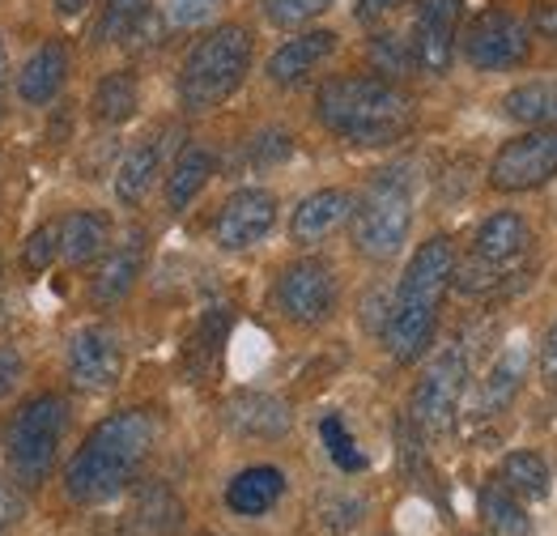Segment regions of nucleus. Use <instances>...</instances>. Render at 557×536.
Masks as SVG:
<instances>
[{
  "mask_svg": "<svg viewBox=\"0 0 557 536\" xmlns=\"http://www.w3.org/2000/svg\"><path fill=\"white\" fill-rule=\"evenodd\" d=\"M158 443V422L149 409H120L102 417L77 447V455L64 468V494L77 507H98L128 490L145 473Z\"/></svg>",
  "mask_w": 557,
  "mask_h": 536,
  "instance_id": "f257e3e1",
  "label": "nucleus"
},
{
  "mask_svg": "<svg viewBox=\"0 0 557 536\" xmlns=\"http://www.w3.org/2000/svg\"><path fill=\"white\" fill-rule=\"evenodd\" d=\"M451 277H456V247L447 234H434L425 239L413 260L405 268L396 294H392V312L383 324V345L392 362L409 366L418 362L430 341H434V328H438V307L451 290Z\"/></svg>",
  "mask_w": 557,
  "mask_h": 536,
  "instance_id": "f03ea898",
  "label": "nucleus"
},
{
  "mask_svg": "<svg viewBox=\"0 0 557 536\" xmlns=\"http://www.w3.org/2000/svg\"><path fill=\"white\" fill-rule=\"evenodd\" d=\"M315 115L354 145H392L413 124V98L387 77H332L315 94Z\"/></svg>",
  "mask_w": 557,
  "mask_h": 536,
  "instance_id": "7ed1b4c3",
  "label": "nucleus"
},
{
  "mask_svg": "<svg viewBox=\"0 0 557 536\" xmlns=\"http://www.w3.org/2000/svg\"><path fill=\"white\" fill-rule=\"evenodd\" d=\"M251 73V35L247 26H218L196 39L180 69V102L184 111H213L231 98Z\"/></svg>",
  "mask_w": 557,
  "mask_h": 536,
  "instance_id": "20e7f679",
  "label": "nucleus"
},
{
  "mask_svg": "<svg viewBox=\"0 0 557 536\" xmlns=\"http://www.w3.org/2000/svg\"><path fill=\"white\" fill-rule=\"evenodd\" d=\"M354 252L367 256V260H392L400 256V247L409 243V230H413V183L405 167H392V171H379L367 183L362 200H354Z\"/></svg>",
  "mask_w": 557,
  "mask_h": 536,
  "instance_id": "39448f33",
  "label": "nucleus"
},
{
  "mask_svg": "<svg viewBox=\"0 0 557 536\" xmlns=\"http://www.w3.org/2000/svg\"><path fill=\"white\" fill-rule=\"evenodd\" d=\"M64 430H69V401L55 392H39L35 401L17 409V417L9 426V464L26 490L44 486L51 477Z\"/></svg>",
  "mask_w": 557,
  "mask_h": 536,
  "instance_id": "423d86ee",
  "label": "nucleus"
},
{
  "mask_svg": "<svg viewBox=\"0 0 557 536\" xmlns=\"http://www.w3.org/2000/svg\"><path fill=\"white\" fill-rule=\"evenodd\" d=\"M468 354L460 345H447L443 354L434 357L421 379L413 383V397H409V422L418 426L421 435H447L460 417V401L468 392Z\"/></svg>",
  "mask_w": 557,
  "mask_h": 536,
  "instance_id": "0eeeda50",
  "label": "nucleus"
},
{
  "mask_svg": "<svg viewBox=\"0 0 557 536\" xmlns=\"http://www.w3.org/2000/svg\"><path fill=\"white\" fill-rule=\"evenodd\" d=\"M528 56H532V26L507 4H490L468 22L465 60L472 69L503 73V69H519Z\"/></svg>",
  "mask_w": 557,
  "mask_h": 536,
  "instance_id": "6e6552de",
  "label": "nucleus"
},
{
  "mask_svg": "<svg viewBox=\"0 0 557 536\" xmlns=\"http://www.w3.org/2000/svg\"><path fill=\"white\" fill-rule=\"evenodd\" d=\"M277 312L289 319V324H302V328H315L324 324L332 307H336V277H332V265L327 260H315V256H302L294 265L281 268L277 277Z\"/></svg>",
  "mask_w": 557,
  "mask_h": 536,
  "instance_id": "1a4fd4ad",
  "label": "nucleus"
},
{
  "mask_svg": "<svg viewBox=\"0 0 557 536\" xmlns=\"http://www.w3.org/2000/svg\"><path fill=\"white\" fill-rule=\"evenodd\" d=\"M557 175V129H532V133L507 141L490 162V187L494 192H532Z\"/></svg>",
  "mask_w": 557,
  "mask_h": 536,
  "instance_id": "9d476101",
  "label": "nucleus"
},
{
  "mask_svg": "<svg viewBox=\"0 0 557 536\" xmlns=\"http://www.w3.org/2000/svg\"><path fill=\"white\" fill-rule=\"evenodd\" d=\"M69 379L82 392H107L124 375V341L111 324H86L69 337Z\"/></svg>",
  "mask_w": 557,
  "mask_h": 536,
  "instance_id": "9b49d317",
  "label": "nucleus"
},
{
  "mask_svg": "<svg viewBox=\"0 0 557 536\" xmlns=\"http://www.w3.org/2000/svg\"><path fill=\"white\" fill-rule=\"evenodd\" d=\"M273 226H277V196L269 187H238L213 222V239L222 252H247L260 239H269Z\"/></svg>",
  "mask_w": 557,
  "mask_h": 536,
  "instance_id": "f8f14e48",
  "label": "nucleus"
},
{
  "mask_svg": "<svg viewBox=\"0 0 557 536\" xmlns=\"http://www.w3.org/2000/svg\"><path fill=\"white\" fill-rule=\"evenodd\" d=\"M456 31H460V0H418L413 17V60L421 73L443 77L456 56Z\"/></svg>",
  "mask_w": 557,
  "mask_h": 536,
  "instance_id": "ddd939ff",
  "label": "nucleus"
},
{
  "mask_svg": "<svg viewBox=\"0 0 557 536\" xmlns=\"http://www.w3.org/2000/svg\"><path fill=\"white\" fill-rule=\"evenodd\" d=\"M222 422H226V430L243 435V439H281V435H289L294 413L273 392L243 388V392H234L231 401L222 404Z\"/></svg>",
  "mask_w": 557,
  "mask_h": 536,
  "instance_id": "4468645a",
  "label": "nucleus"
},
{
  "mask_svg": "<svg viewBox=\"0 0 557 536\" xmlns=\"http://www.w3.org/2000/svg\"><path fill=\"white\" fill-rule=\"evenodd\" d=\"M140 268H145V230H128L124 243L107 247V256H102V265L90 281V299L98 307L124 303L140 281Z\"/></svg>",
  "mask_w": 557,
  "mask_h": 536,
  "instance_id": "2eb2a0df",
  "label": "nucleus"
},
{
  "mask_svg": "<svg viewBox=\"0 0 557 536\" xmlns=\"http://www.w3.org/2000/svg\"><path fill=\"white\" fill-rule=\"evenodd\" d=\"M64 82H69V47L60 39H47L17 69V98L26 107H51L60 98Z\"/></svg>",
  "mask_w": 557,
  "mask_h": 536,
  "instance_id": "dca6fc26",
  "label": "nucleus"
},
{
  "mask_svg": "<svg viewBox=\"0 0 557 536\" xmlns=\"http://www.w3.org/2000/svg\"><path fill=\"white\" fill-rule=\"evenodd\" d=\"M349 214H354V196L345 187L311 192L307 200H298V209L289 218V239L298 247H315V243H324L336 226L349 222Z\"/></svg>",
  "mask_w": 557,
  "mask_h": 536,
  "instance_id": "f3484780",
  "label": "nucleus"
},
{
  "mask_svg": "<svg viewBox=\"0 0 557 536\" xmlns=\"http://www.w3.org/2000/svg\"><path fill=\"white\" fill-rule=\"evenodd\" d=\"M332 51H336V31H302L269 56V82L273 86H298L324 64Z\"/></svg>",
  "mask_w": 557,
  "mask_h": 536,
  "instance_id": "a211bd4d",
  "label": "nucleus"
},
{
  "mask_svg": "<svg viewBox=\"0 0 557 536\" xmlns=\"http://www.w3.org/2000/svg\"><path fill=\"white\" fill-rule=\"evenodd\" d=\"M528 247H532V226L519 214H507V209L485 218L472 234V256L498 268H515L528 256Z\"/></svg>",
  "mask_w": 557,
  "mask_h": 536,
  "instance_id": "6ab92c4d",
  "label": "nucleus"
},
{
  "mask_svg": "<svg viewBox=\"0 0 557 536\" xmlns=\"http://www.w3.org/2000/svg\"><path fill=\"white\" fill-rule=\"evenodd\" d=\"M111 247V218L98 209H73L60 218V260L69 268H86Z\"/></svg>",
  "mask_w": 557,
  "mask_h": 536,
  "instance_id": "aec40b11",
  "label": "nucleus"
},
{
  "mask_svg": "<svg viewBox=\"0 0 557 536\" xmlns=\"http://www.w3.org/2000/svg\"><path fill=\"white\" fill-rule=\"evenodd\" d=\"M281 494H285V473L273 464H251L226 486V507L243 520H256V515L277 507Z\"/></svg>",
  "mask_w": 557,
  "mask_h": 536,
  "instance_id": "412c9836",
  "label": "nucleus"
},
{
  "mask_svg": "<svg viewBox=\"0 0 557 536\" xmlns=\"http://www.w3.org/2000/svg\"><path fill=\"white\" fill-rule=\"evenodd\" d=\"M162 171V136H140L137 145L120 158V167H115V200L120 205H140L145 200V192L153 187V179Z\"/></svg>",
  "mask_w": 557,
  "mask_h": 536,
  "instance_id": "4be33fe9",
  "label": "nucleus"
},
{
  "mask_svg": "<svg viewBox=\"0 0 557 536\" xmlns=\"http://www.w3.org/2000/svg\"><path fill=\"white\" fill-rule=\"evenodd\" d=\"M128 524L140 536H175L184 528V502L175 498L171 486H140L128 511Z\"/></svg>",
  "mask_w": 557,
  "mask_h": 536,
  "instance_id": "5701e85b",
  "label": "nucleus"
},
{
  "mask_svg": "<svg viewBox=\"0 0 557 536\" xmlns=\"http://www.w3.org/2000/svg\"><path fill=\"white\" fill-rule=\"evenodd\" d=\"M140 102V82L133 69H115V73H107L90 94V115L98 124H107V129H120V124H128L133 120V111H137Z\"/></svg>",
  "mask_w": 557,
  "mask_h": 536,
  "instance_id": "b1692460",
  "label": "nucleus"
},
{
  "mask_svg": "<svg viewBox=\"0 0 557 536\" xmlns=\"http://www.w3.org/2000/svg\"><path fill=\"white\" fill-rule=\"evenodd\" d=\"M213 149H205V145H187L180 149V158H175V167H171V175H166V209L171 214H184L187 205L205 192V183L213 179Z\"/></svg>",
  "mask_w": 557,
  "mask_h": 536,
  "instance_id": "393cba45",
  "label": "nucleus"
},
{
  "mask_svg": "<svg viewBox=\"0 0 557 536\" xmlns=\"http://www.w3.org/2000/svg\"><path fill=\"white\" fill-rule=\"evenodd\" d=\"M226 337H231V307H209V312L200 315L196 332L187 337V350H184L187 375H191L196 383H200V379H205V375L218 366Z\"/></svg>",
  "mask_w": 557,
  "mask_h": 536,
  "instance_id": "a878e982",
  "label": "nucleus"
},
{
  "mask_svg": "<svg viewBox=\"0 0 557 536\" xmlns=\"http://www.w3.org/2000/svg\"><path fill=\"white\" fill-rule=\"evenodd\" d=\"M476 502H481V520H485L490 536H528L532 533V520H528V511H523V498H519L515 490H507L503 482H485Z\"/></svg>",
  "mask_w": 557,
  "mask_h": 536,
  "instance_id": "bb28decb",
  "label": "nucleus"
},
{
  "mask_svg": "<svg viewBox=\"0 0 557 536\" xmlns=\"http://www.w3.org/2000/svg\"><path fill=\"white\" fill-rule=\"evenodd\" d=\"M503 115L528 129H557V82H528L503 98Z\"/></svg>",
  "mask_w": 557,
  "mask_h": 536,
  "instance_id": "cd10ccee",
  "label": "nucleus"
},
{
  "mask_svg": "<svg viewBox=\"0 0 557 536\" xmlns=\"http://www.w3.org/2000/svg\"><path fill=\"white\" fill-rule=\"evenodd\" d=\"M498 482L519 494V498H528V502H541V498H549L554 477H549V464L536 451H511L503 460V468H498Z\"/></svg>",
  "mask_w": 557,
  "mask_h": 536,
  "instance_id": "c85d7f7f",
  "label": "nucleus"
},
{
  "mask_svg": "<svg viewBox=\"0 0 557 536\" xmlns=\"http://www.w3.org/2000/svg\"><path fill=\"white\" fill-rule=\"evenodd\" d=\"M519 379H523V354L511 350V354H503L494 362V370L481 383V417H494L498 409H507L515 388H519Z\"/></svg>",
  "mask_w": 557,
  "mask_h": 536,
  "instance_id": "c756f323",
  "label": "nucleus"
},
{
  "mask_svg": "<svg viewBox=\"0 0 557 536\" xmlns=\"http://www.w3.org/2000/svg\"><path fill=\"white\" fill-rule=\"evenodd\" d=\"M315 515H320V528L327 536H345L367 520V502L358 494H324L315 502Z\"/></svg>",
  "mask_w": 557,
  "mask_h": 536,
  "instance_id": "7c9ffc66",
  "label": "nucleus"
},
{
  "mask_svg": "<svg viewBox=\"0 0 557 536\" xmlns=\"http://www.w3.org/2000/svg\"><path fill=\"white\" fill-rule=\"evenodd\" d=\"M320 439H324L327 455H332V464L341 473H362L367 468V455L358 451V443H354V435H349V426H345L341 413H327L324 422H320Z\"/></svg>",
  "mask_w": 557,
  "mask_h": 536,
  "instance_id": "2f4dec72",
  "label": "nucleus"
},
{
  "mask_svg": "<svg viewBox=\"0 0 557 536\" xmlns=\"http://www.w3.org/2000/svg\"><path fill=\"white\" fill-rule=\"evenodd\" d=\"M371 64H374V73H383L387 82H392V77H405L409 69H418V60H413V44H409V39H400V35H374L371 39Z\"/></svg>",
  "mask_w": 557,
  "mask_h": 536,
  "instance_id": "473e14b6",
  "label": "nucleus"
},
{
  "mask_svg": "<svg viewBox=\"0 0 557 536\" xmlns=\"http://www.w3.org/2000/svg\"><path fill=\"white\" fill-rule=\"evenodd\" d=\"M149 0H102V22H98V44L124 39L137 31V22L145 17Z\"/></svg>",
  "mask_w": 557,
  "mask_h": 536,
  "instance_id": "72a5a7b5",
  "label": "nucleus"
},
{
  "mask_svg": "<svg viewBox=\"0 0 557 536\" xmlns=\"http://www.w3.org/2000/svg\"><path fill=\"white\" fill-rule=\"evenodd\" d=\"M336 0H260V9H264V17L281 26V31H289V26H307L311 17H320L327 13Z\"/></svg>",
  "mask_w": 557,
  "mask_h": 536,
  "instance_id": "f704fd0d",
  "label": "nucleus"
},
{
  "mask_svg": "<svg viewBox=\"0 0 557 536\" xmlns=\"http://www.w3.org/2000/svg\"><path fill=\"white\" fill-rule=\"evenodd\" d=\"M55 260H60V222H44L22 243V268L26 272H47Z\"/></svg>",
  "mask_w": 557,
  "mask_h": 536,
  "instance_id": "c9c22d12",
  "label": "nucleus"
},
{
  "mask_svg": "<svg viewBox=\"0 0 557 536\" xmlns=\"http://www.w3.org/2000/svg\"><path fill=\"white\" fill-rule=\"evenodd\" d=\"M289 154H294V136L281 129H269L251 141V167H277Z\"/></svg>",
  "mask_w": 557,
  "mask_h": 536,
  "instance_id": "e433bc0d",
  "label": "nucleus"
},
{
  "mask_svg": "<svg viewBox=\"0 0 557 536\" xmlns=\"http://www.w3.org/2000/svg\"><path fill=\"white\" fill-rule=\"evenodd\" d=\"M218 4H222V0H166L162 9H166V22H171V26L187 31V26L209 22V17L218 13Z\"/></svg>",
  "mask_w": 557,
  "mask_h": 536,
  "instance_id": "4c0bfd02",
  "label": "nucleus"
},
{
  "mask_svg": "<svg viewBox=\"0 0 557 536\" xmlns=\"http://www.w3.org/2000/svg\"><path fill=\"white\" fill-rule=\"evenodd\" d=\"M22 515H26V498L17 486H9V482H0V536L9 533L13 524H22Z\"/></svg>",
  "mask_w": 557,
  "mask_h": 536,
  "instance_id": "58836bf2",
  "label": "nucleus"
},
{
  "mask_svg": "<svg viewBox=\"0 0 557 536\" xmlns=\"http://www.w3.org/2000/svg\"><path fill=\"white\" fill-rule=\"evenodd\" d=\"M22 370H26V362L22 354L13 350V345H0V401L17 388V379H22Z\"/></svg>",
  "mask_w": 557,
  "mask_h": 536,
  "instance_id": "ea45409f",
  "label": "nucleus"
},
{
  "mask_svg": "<svg viewBox=\"0 0 557 536\" xmlns=\"http://www.w3.org/2000/svg\"><path fill=\"white\" fill-rule=\"evenodd\" d=\"M400 4H409V0H358V4H354V17H358L362 26H374V22H383L387 13H396Z\"/></svg>",
  "mask_w": 557,
  "mask_h": 536,
  "instance_id": "a19ab883",
  "label": "nucleus"
},
{
  "mask_svg": "<svg viewBox=\"0 0 557 536\" xmlns=\"http://www.w3.org/2000/svg\"><path fill=\"white\" fill-rule=\"evenodd\" d=\"M532 31H536L541 39L557 44V0H549V4H536V9H532Z\"/></svg>",
  "mask_w": 557,
  "mask_h": 536,
  "instance_id": "79ce46f5",
  "label": "nucleus"
},
{
  "mask_svg": "<svg viewBox=\"0 0 557 536\" xmlns=\"http://www.w3.org/2000/svg\"><path fill=\"white\" fill-rule=\"evenodd\" d=\"M541 375L549 388H557V324L545 332V345H541Z\"/></svg>",
  "mask_w": 557,
  "mask_h": 536,
  "instance_id": "37998d69",
  "label": "nucleus"
},
{
  "mask_svg": "<svg viewBox=\"0 0 557 536\" xmlns=\"http://www.w3.org/2000/svg\"><path fill=\"white\" fill-rule=\"evenodd\" d=\"M90 9V0H55V13L60 17H82Z\"/></svg>",
  "mask_w": 557,
  "mask_h": 536,
  "instance_id": "c03bdc74",
  "label": "nucleus"
},
{
  "mask_svg": "<svg viewBox=\"0 0 557 536\" xmlns=\"http://www.w3.org/2000/svg\"><path fill=\"white\" fill-rule=\"evenodd\" d=\"M9 94V56H4V44H0V102Z\"/></svg>",
  "mask_w": 557,
  "mask_h": 536,
  "instance_id": "a18cd8bd",
  "label": "nucleus"
}]
</instances>
